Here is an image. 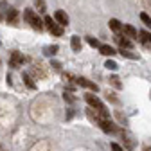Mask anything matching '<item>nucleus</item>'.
<instances>
[{"instance_id": "1", "label": "nucleus", "mask_w": 151, "mask_h": 151, "mask_svg": "<svg viewBox=\"0 0 151 151\" xmlns=\"http://www.w3.org/2000/svg\"><path fill=\"white\" fill-rule=\"evenodd\" d=\"M24 18L31 24L32 29H36V31H42V29H43V20H42V18L38 16L32 9H25V11H24Z\"/></svg>"}, {"instance_id": "2", "label": "nucleus", "mask_w": 151, "mask_h": 151, "mask_svg": "<svg viewBox=\"0 0 151 151\" xmlns=\"http://www.w3.org/2000/svg\"><path fill=\"white\" fill-rule=\"evenodd\" d=\"M24 61H25V58L18 52V50H14V52H11V61H9V65L13 67V68H18V67H22L24 65Z\"/></svg>"}, {"instance_id": "3", "label": "nucleus", "mask_w": 151, "mask_h": 151, "mask_svg": "<svg viewBox=\"0 0 151 151\" xmlns=\"http://www.w3.org/2000/svg\"><path fill=\"white\" fill-rule=\"evenodd\" d=\"M85 99H86V103L93 108V110H104V104H103V101L99 99V97H96V96H85Z\"/></svg>"}, {"instance_id": "4", "label": "nucleus", "mask_w": 151, "mask_h": 151, "mask_svg": "<svg viewBox=\"0 0 151 151\" xmlns=\"http://www.w3.org/2000/svg\"><path fill=\"white\" fill-rule=\"evenodd\" d=\"M54 20L58 22L60 25H63V27L68 25V16H67L65 11H56V13H54Z\"/></svg>"}, {"instance_id": "5", "label": "nucleus", "mask_w": 151, "mask_h": 151, "mask_svg": "<svg viewBox=\"0 0 151 151\" xmlns=\"http://www.w3.org/2000/svg\"><path fill=\"white\" fill-rule=\"evenodd\" d=\"M76 81H78V85H79V86L90 88V90H93V92H97V90H99V86H97L96 83H92V81H88L86 78H79V79H76Z\"/></svg>"}, {"instance_id": "6", "label": "nucleus", "mask_w": 151, "mask_h": 151, "mask_svg": "<svg viewBox=\"0 0 151 151\" xmlns=\"http://www.w3.org/2000/svg\"><path fill=\"white\" fill-rule=\"evenodd\" d=\"M122 31H124V34H126L128 38H137V36H139V32H137V29H135L133 25L124 24V25H122Z\"/></svg>"}, {"instance_id": "7", "label": "nucleus", "mask_w": 151, "mask_h": 151, "mask_svg": "<svg viewBox=\"0 0 151 151\" xmlns=\"http://www.w3.org/2000/svg\"><path fill=\"white\" fill-rule=\"evenodd\" d=\"M99 52H101L103 56H110V58L117 54V52H115V49H113L111 45H99Z\"/></svg>"}, {"instance_id": "8", "label": "nucleus", "mask_w": 151, "mask_h": 151, "mask_svg": "<svg viewBox=\"0 0 151 151\" xmlns=\"http://www.w3.org/2000/svg\"><path fill=\"white\" fill-rule=\"evenodd\" d=\"M70 47L74 52H81V38L79 36H72V40H70Z\"/></svg>"}, {"instance_id": "9", "label": "nucleus", "mask_w": 151, "mask_h": 151, "mask_svg": "<svg viewBox=\"0 0 151 151\" xmlns=\"http://www.w3.org/2000/svg\"><path fill=\"white\" fill-rule=\"evenodd\" d=\"M108 25H110V29H111L113 32H121V31H122V24L117 20V18H111V20L108 22Z\"/></svg>"}, {"instance_id": "10", "label": "nucleus", "mask_w": 151, "mask_h": 151, "mask_svg": "<svg viewBox=\"0 0 151 151\" xmlns=\"http://www.w3.org/2000/svg\"><path fill=\"white\" fill-rule=\"evenodd\" d=\"M7 11V22L9 24H14L16 20H18V11L14 9V7H9V9H6Z\"/></svg>"}, {"instance_id": "11", "label": "nucleus", "mask_w": 151, "mask_h": 151, "mask_svg": "<svg viewBox=\"0 0 151 151\" xmlns=\"http://www.w3.org/2000/svg\"><path fill=\"white\" fill-rule=\"evenodd\" d=\"M49 31H50V34H54V36H63V25H60L58 22H56Z\"/></svg>"}, {"instance_id": "12", "label": "nucleus", "mask_w": 151, "mask_h": 151, "mask_svg": "<svg viewBox=\"0 0 151 151\" xmlns=\"http://www.w3.org/2000/svg\"><path fill=\"white\" fill-rule=\"evenodd\" d=\"M115 40L119 42V45H121V49H131V47H133V43H131L129 40H128V38L124 36V38H115Z\"/></svg>"}, {"instance_id": "13", "label": "nucleus", "mask_w": 151, "mask_h": 151, "mask_svg": "<svg viewBox=\"0 0 151 151\" xmlns=\"http://www.w3.org/2000/svg\"><path fill=\"white\" fill-rule=\"evenodd\" d=\"M56 52H58V45H49V47L43 49V54L45 56H54Z\"/></svg>"}, {"instance_id": "14", "label": "nucleus", "mask_w": 151, "mask_h": 151, "mask_svg": "<svg viewBox=\"0 0 151 151\" xmlns=\"http://www.w3.org/2000/svg\"><path fill=\"white\" fill-rule=\"evenodd\" d=\"M110 83H111V86H115L117 90L122 88V83H121V79L117 78V76H111V78H110Z\"/></svg>"}, {"instance_id": "15", "label": "nucleus", "mask_w": 151, "mask_h": 151, "mask_svg": "<svg viewBox=\"0 0 151 151\" xmlns=\"http://www.w3.org/2000/svg\"><path fill=\"white\" fill-rule=\"evenodd\" d=\"M34 6H36V9L40 11V13H45L47 11V6H45L43 0H34Z\"/></svg>"}, {"instance_id": "16", "label": "nucleus", "mask_w": 151, "mask_h": 151, "mask_svg": "<svg viewBox=\"0 0 151 151\" xmlns=\"http://www.w3.org/2000/svg\"><path fill=\"white\" fill-rule=\"evenodd\" d=\"M121 54L124 56V58H129V60H137V58H139L137 54H133V52H129V49H126V50H124V49H121Z\"/></svg>"}, {"instance_id": "17", "label": "nucleus", "mask_w": 151, "mask_h": 151, "mask_svg": "<svg viewBox=\"0 0 151 151\" xmlns=\"http://www.w3.org/2000/svg\"><path fill=\"white\" fill-rule=\"evenodd\" d=\"M24 81H25V85H27V86H29L31 90H34V88H36V85H34V81H32V79L29 78V74H24Z\"/></svg>"}, {"instance_id": "18", "label": "nucleus", "mask_w": 151, "mask_h": 151, "mask_svg": "<svg viewBox=\"0 0 151 151\" xmlns=\"http://www.w3.org/2000/svg\"><path fill=\"white\" fill-rule=\"evenodd\" d=\"M104 67H106L108 70H117V68H119V65H117L115 61H113V60H108V61L104 63Z\"/></svg>"}, {"instance_id": "19", "label": "nucleus", "mask_w": 151, "mask_h": 151, "mask_svg": "<svg viewBox=\"0 0 151 151\" xmlns=\"http://www.w3.org/2000/svg\"><path fill=\"white\" fill-rule=\"evenodd\" d=\"M140 20L146 24V27H149V29H151V18H149L146 13H140Z\"/></svg>"}, {"instance_id": "20", "label": "nucleus", "mask_w": 151, "mask_h": 151, "mask_svg": "<svg viewBox=\"0 0 151 151\" xmlns=\"http://www.w3.org/2000/svg\"><path fill=\"white\" fill-rule=\"evenodd\" d=\"M43 24H45V25H47V27L50 29V27H52V25L56 24V20H54L52 16H45V18H43Z\"/></svg>"}, {"instance_id": "21", "label": "nucleus", "mask_w": 151, "mask_h": 151, "mask_svg": "<svg viewBox=\"0 0 151 151\" xmlns=\"http://www.w3.org/2000/svg\"><path fill=\"white\" fill-rule=\"evenodd\" d=\"M86 42H88V45H90V47H97V49H99V42L96 40V38L88 36V38H86Z\"/></svg>"}, {"instance_id": "22", "label": "nucleus", "mask_w": 151, "mask_h": 151, "mask_svg": "<svg viewBox=\"0 0 151 151\" xmlns=\"http://www.w3.org/2000/svg\"><path fill=\"white\" fill-rule=\"evenodd\" d=\"M106 97H108V101H111V103H115V104L119 103V99L115 97V93H110V92H108V96H106Z\"/></svg>"}, {"instance_id": "23", "label": "nucleus", "mask_w": 151, "mask_h": 151, "mask_svg": "<svg viewBox=\"0 0 151 151\" xmlns=\"http://www.w3.org/2000/svg\"><path fill=\"white\" fill-rule=\"evenodd\" d=\"M111 149H113V151H124V149H122L117 142H111Z\"/></svg>"}, {"instance_id": "24", "label": "nucleus", "mask_w": 151, "mask_h": 151, "mask_svg": "<svg viewBox=\"0 0 151 151\" xmlns=\"http://www.w3.org/2000/svg\"><path fill=\"white\" fill-rule=\"evenodd\" d=\"M63 97H65V101H68V103H74V101H76V99L72 97V93H67V92H65V96H63Z\"/></svg>"}, {"instance_id": "25", "label": "nucleus", "mask_w": 151, "mask_h": 151, "mask_svg": "<svg viewBox=\"0 0 151 151\" xmlns=\"http://www.w3.org/2000/svg\"><path fill=\"white\" fill-rule=\"evenodd\" d=\"M52 67H54V68H61V65H60L58 61H52Z\"/></svg>"}, {"instance_id": "26", "label": "nucleus", "mask_w": 151, "mask_h": 151, "mask_svg": "<svg viewBox=\"0 0 151 151\" xmlns=\"http://www.w3.org/2000/svg\"><path fill=\"white\" fill-rule=\"evenodd\" d=\"M149 43H151V34H149Z\"/></svg>"}, {"instance_id": "27", "label": "nucleus", "mask_w": 151, "mask_h": 151, "mask_svg": "<svg viewBox=\"0 0 151 151\" xmlns=\"http://www.w3.org/2000/svg\"><path fill=\"white\" fill-rule=\"evenodd\" d=\"M0 20H2V14H0Z\"/></svg>"}, {"instance_id": "28", "label": "nucleus", "mask_w": 151, "mask_h": 151, "mask_svg": "<svg viewBox=\"0 0 151 151\" xmlns=\"http://www.w3.org/2000/svg\"><path fill=\"white\" fill-rule=\"evenodd\" d=\"M0 45H2V42H0Z\"/></svg>"}]
</instances>
